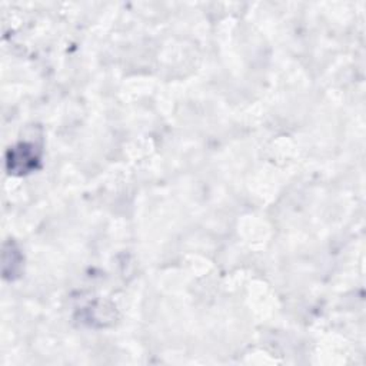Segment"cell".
<instances>
[{"instance_id":"obj_1","label":"cell","mask_w":366,"mask_h":366,"mask_svg":"<svg viewBox=\"0 0 366 366\" xmlns=\"http://www.w3.org/2000/svg\"><path fill=\"white\" fill-rule=\"evenodd\" d=\"M33 146L19 144L9 150L7 154V166L13 172H29L36 166L37 156L31 150Z\"/></svg>"}]
</instances>
